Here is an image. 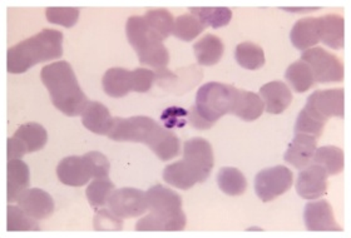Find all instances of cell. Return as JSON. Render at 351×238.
<instances>
[{
    "instance_id": "6da1fadb",
    "label": "cell",
    "mask_w": 351,
    "mask_h": 238,
    "mask_svg": "<svg viewBox=\"0 0 351 238\" xmlns=\"http://www.w3.org/2000/svg\"><path fill=\"white\" fill-rule=\"evenodd\" d=\"M40 78L56 108L68 117L81 116L89 101L82 91L72 65L64 60L45 65Z\"/></svg>"
},
{
    "instance_id": "7a4b0ae2",
    "label": "cell",
    "mask_w": 351,
    "mask_h": 238,
    "mask_svg": "<svg viewBox=\"0 0 351 238\" xmlns=\"http://www.w3.org/2000/svg\"><path fill=\"white\" fill-rule=\"evenodd\" d=\"M146 195L151 213L139 219L136 224L137 231H182L186 215L181 195L162 185L149 188Z\"/></svg>"
},
{
    "instance_id": "3957f363",
    "label": "cell",
    "mask_w": 351,
    "mask_h": 238,
    "mask_svg": "<svg viewBox=\"0 0 351 238\" xmlns=\"http://www.w3.org/2000/svg\"><path fill=\"white\" fill-rule=\"evenodd\" d=\"M63 56V34L58 30L44 29L8 51V72L22 74L34 65Z\"/></svg>"
},
{
    "instance_id": "277c9868",
    "label": "cell",
    "mask_w": 351,
    "mask_h": 238,
    "mask_svg": "<svg viewBox=\"0 0 351 238\" xmlns=\"http://www.w3.org/2000/svg\"><path fill=\"white\" fill-rule=\"evenodd\" d=\"M236 88L211 82L198 89L196 104L189 113V119L197 130H210L219 118L231 112Z\"/></svg>"
},
{
    "instance_id": "5b68a950",
    "label": "cell",
    "mask_w": 351,
    "mask_h": 238,
    "mask_svg": "<svg viewBox=\"0 0 351 238\" xmlns=\"http://www.w3.org/2000/svg\"><path fill=\"white\" fill-rule=\"evenodd\" d=\"M128 42L138 54L139 63L160 71L169 65V54L160 36L149 29L145 16H131L125 25Z\"/></svg>"
},
{
    "instance_id": "8992f818",
    "label": "cell",
    "mask_w": 351,
    "mask_h": 238,
    "mask_svg": "<svg viewBox=\"0 0 351 238\" xmlns=\"http://www.w3.org/2000/svg\"><path fill=\"white\" fill-rule=\"evenodd\" d=\"M160 128L161 126L149 117L114 118V124L108 133V137L116 142H133L148 145Z\"/></svg>"
},
{
    "instance_id": "52a82bcc",
    "label": "cell",
    "mask_w": 351,
    "mask_h": 238,
    "mask_svg": "<svg viewBox=\"0 0 351 238\" xmlns=\"http://www.w3.org/2000/svg\"><path fill=\"white\" fill-rule=\"evenodd\" d=\"M301 60L311 68L316 83H337L344 80V65L340 59L320 47L302 53Z\"/></svg>"
},
{
    "instance_id": "ba28073f",
    "label": "cell",
    "mask_w": 351,
    "mask_h": 238,
    "mask_svg": "<svg viewBox=\"0 0 351 238\" xmlns=\"http://www.w3.org/2000/svg\"><path fill=\"white\" fill-rule=\"evenodd\" d=\"M48 142V133L39 123H25L8 139V159L22 158L24 154L42 150Z\"/></svg>"
},
{
    "instance_id": "9c48e42d",
    "label": "cell",
    "mask_w": 351,
    "mask_h": 238,
    "mask_svg": "<svg viewBox=\"0 0 351 238\" xmlns=\"http://www.w3.org/2000/svg\"><path fill=\"white\" fill-rule=\"evenodd\" d=\"M293 174L287 167H271L257 174L255 191L263 202H270L293 186Z\"/></svg>"
},
{
    "instance_id": "30bf717a",
    "label": "cell",
    "mask_w": 351,
    "mask_h": 238,
    "mask_svg": "<svg viewBox=\"0 0 351 238\" xmlns=\"http://www.w3.org/2000/svg\"><path fill=\"white\" fill-rule=\"evenodd\" d=\"M110 209L121 218L142 216L148 211L145 192L136 188H121L114 191L108 201Z\"/></svg>"
},
{
    "instance_id": "8fae6325",
    "label": "cell",
    "mask_w": 351,
    "mask_h": 238,
    "mask_svg": "<svg viewBox=\"0 0 351 238\" xmlns=\"http://www.w3.org/2000/svg\"><path fill=\"white\" fill-rule=\"evenodd\" d=\"M305 107L316 115L329 119L330 117H344V89L316 91L307 98Z\"/></svg>"
},
{
    "instance_id": "7c38bea8",
    "label": "cell",
    "mask_w": 351,
    "mask_h": 238,
    "mask_svg": "<svg viewBox=\"0 0 351 238\" xmlns=\"http://www.w3.org/2000/svg\"><path fill=\"white\" fill-rule=\"evenodd\" d=\"M59 180L71 187H82L93 178V172L86 156H71L62 159L57 167Z\"/></svg>"
},
{
    "instance_id": "4fadbf2b",
    "label": "cell",
    "mask_w": 351,
    "mask_h": 238,
    "mask_svg": "<svg viewBox=\"0 0 351 238\" xmlns=\"http://www.w3.org/2000/svg\"><path fill=\"white\" fill-rule=\"evenodd\" d=\"M328 174L319 165L304 168L296 182V191L305 200H317L326 193Z\"/></svg>"
},
{
    "instance_id": "5bb4252c",
    "label": "cell",
    "mask_w": 351,
    "mask_h": 238,
    "mask_svg": "<svg viewBox=\"0 0 351 238\" xmlns=\"http://www.w3.org/2000/svg\"><path fill=\"white\" fill-rule=\"evenodd\" d=\"M304 219L308 231H343L334 218L331 206L326 201L307 203L304 212Z\"/></svg>"
},
{
    "instance_id": "9a60e30c",
    "label": "cell",
    "mask_w": 351,
    "mask_h": 238,
    "mask_svg": "<svg viewBox=\"0 0 351 238\" xmlns=\"http://www.w3.org/2000/svg\"><path fill=\"white\" fill-rule=\"evenodd\" d=\"M18 206L34 219H44L54 212V201L43 189L33 188L23 192L18 198Z\"/></svg>"
},
{
    "instance_id": "2e32d148",
    "label": "cell",
    "mask_w": 351,
    "mask_h": 238,
    "mask_svg": "<svg viewBox=\"0 0 351 238\" xmlns=\"http://www.w3.org/2000/svg\"><path fill=\"white\" fill-rule=\"evenodd\" d=\"M184 160L197 171L210 177L213 168V151L211 145L204 138H192L184 143Z\"/></svg>"
},
{
    "instance_id": "e0dca14e",
    "label": "cell",
    "mask_w": 351,
    "mask_h": 238,
    "mask_svg": "<svg viewBox=\"0 0 351 238\" xmlns=\"http://www.w3.org/2000/svg\"><path fill=\"white\" fill-rule=\"evenodd\" d=\"M163 180L173 187L186 191L193 187L196 183L205 182L207 178L195 167L191 166L189 162L183 159L165 168Z\"/></svg>"
},
{
    "instance_id": "ac0fdd59",
    "label": "cell",
    "mask_w": 351,
    "mask_h": 238,
    "mask_svg": "<svg viewBox=\"0 0 351 238\" xmlns=\"http://www.w3.org/2000/svg\"><path fill=\"white\" fill-rule=\"evenodd\" d=\"M316 148H317L316 137L307 136V134H295V138L289 145L284 159L295 168L304 169L313 162Z\"/></svg>"
},
{
    "instance_id": "d6986e66",
    "label": "cell",
    "mask_w": 351,
    "mask_h": 238,
    "mask_svg": "<svg viewBox=\"0 0 351 238\" xmlns=\"http://www.w3.org/2000/svg\"><path fill=\"white\" fill-rule=\"evenodd\" d=\"M82 123L87 130L99 136H108L114 118L110 116V110L99 102H88L87 107L82 113Z\"/></svg>"
},
{
    "instance_id": "ffe728a7",
    "label": "cell",
    "mask_w": 351,
    "mask_h": 238,
    "mask_svg": "<svg viewBox=\"0 0 351 238\" xmlns=\"http://www.w3.org/2000/svg\"><path fill=\"white\" fill-rule=\"evenodd\" d=\"M265 103L260 98V95L236 88L234 104L230 112L231 115L241 118L245 122H252L261 117Z\"/></svg>"
},
{
    "instance_id": "44dd1931",
    "label": "cell",
    "mask_w": 351,
    "mask_h": 238,
    "mask_svg": "<svg viewBox=\"0 0 351 238\" xmlns=\"http://www.w3.org/2000/svg\"><path fill=\"white\" fill-rule=\"evenodd\" d=\"M260 95L266 104V112L270 115H281L293 101L290 88L284 82H270L260 89Z\"/></svg>"
},
{
    "instance_id": "7402d4cb",
    "label": "cell",
    "mask_w": 351,
    "mask_h": 238,
    "mask_svg": "<svg viewBox=\"0 0 351 238\" xmlns=\"http://www.w3.org/2000/svg\"><path fill=\"white\" fill-rule=\"evenodd\" d=\"M320 18L300 19L290 33L291 43L296 49L307 51L320 42Z\"/></svg>"
},
{
    "instance_id": "603a6c76",
    "label": "cell",
    "mask_w": 351,
    "mask_h": 238,
    "mask_svg": "<svg viewBox=\"0 0 351 238\" xmlns=\"http://www.w3.org/2000/svg\"><path fill=\"white\" fill-rule=\"evenodd\" d=\"M7 177L8 202H14L29 187V167L21 159L9 160Z\"/></svg>"
},
{
    "instance_id": "cb8c5ba5",
    "label": "cell",
    "mask_w": 351,
    "mask_h": 238,
    "mask_svg": "<svg viewBox=\"0 0 351 238\" xmlns=\"http://www.w3.org/2000/svg\"><path fill=\"white\" fill-rule=\"evenodd\" d=\"M320 42L332 49H343L344 18L341 15H324L320 18Z\"/></svg>"
},
{
    "instance_id": "d4e9b609",
    "label": "cell",
    "mask_w": 351,
    "mask_h": 238,
    "mask_svg": "<svg viewBox=\"0 0 351 238\" xmlns=\"http://www.w3.org/2000/svg\"><path fill=\"white\" fill-rule=\"evenodd\" d=\"M103 89L112 98H122L132 92V72L123 68H112L103 75Z\"/></svg>"
},
{
    "instance_id": "484cf974",
    "label": "cell",
    "mask_w": 351,
    "mask_h": 238,
    "mask_svg": "<svg viewBox=\"0 0 351 238\" xmlns=\"http://www.w3.org/2000/svg\"><path fill=\"white\" fill-rule=\"evenodd\" d=\"M197 62L201 65L210 67L219 63L223 56V43L219 36L207 34L193 45Z\"/></svg>"
},
{
    "instance_id": "4316f807",
    "label": "cell",
    "mask_w": 351,
    "mask_h": 238,
    "mask_svg": "<svg viewBox=\"0 0 351 238\" xmlns=\"http://www.w3.org/2000/svg\"><path fill=\"white\" fill-rule=\"evenodd\" d=\"M315 165L322 166L328 176H335L344 169V152L335 145L316 148L313 157Z\"/></svg>"
},
{
    "instance_id": "83f0119b",
    "label": "cell",
    "mask_w": 351,
    "mask_h": 238,
    "mask_svg": "<svg viewBox=\"0 0 351 238\" xmlns=\"http://www.w3.org/2000/svg\"><path fill=\"white\" fill-rule=\"evenodd\" d=\"M148 147L161 160H169L180 153V139L173 132L161 127Z\"/></svg>"
},
{
    "instance_id": "f1b7e54d",
    "label": "cell",
    "mask_w": 351,
    "mask_h": 238,
    "mask_svg": "<svg viewBox=\"0 0 351 238\" xmlns=\"http://www.w3.org/2000/svg\"><path fill=\"white\" fill-rule=\"evenodd\" d=\"M285 78L296 93H305L315 84L311 68L302 60L295 62L287 68Z\"/></svg>"
},
{
    "instance_id": "f546056e",
    "label": "cell",
    "mask_w": 351,
    "mask_h": 238,
    "mask_svg": "<svg viewBox=\"0 0 351 238\" xmlns=\"http://www.w3.org/2000/svg\"><path fill=\"white\" fill-rule=\"evenodd\" d=\"M217 183L223 193L228 195H240L246 191L247 182L245 176L237 168L223 167L217 174Z\"/></svg>"
},
{
    "instance_id": "4dcf8cb0",
    "label": "cell",
    "mask_w": 351,
    "mask_h": 238,
    "mask_svg": "<svg viewBox=\"0 0 351 238\" xmlns=\"http://www.w3.org/2000/svg\"><path fill=\"white\" fill-rule=\"evenodd\" d=\"M234 58L242 68L249 71H257L265 65V53L263 49L257 44L246 43L239 44L234 51Z\"/></svg>"
},
{
    "instance_id": "1f68e13d",
    "label": "cell",
    "mask_w": 351,
    "mask_h": 238,
    "mask_svg": "<svg viewBox=\"0 0 351 238\" xmlns=\"http://www.w3.org/2000/svg\"><path fill=\"white\" fill-rule=\"evenodd\" d=\"M191 14L195 15L206 27L219 29L226 27L232 19V12L228 8H190Z\"/></svg>"
},
{
    "instance_id": "d6a6232c",
    "label": "cell",
    "mask_w": 351,
    "mask_h": 238,
    "mask_svg": "<svg viewBox=\"0 0 351 238\" xmlns=\"http://www.w3.org/2000/svg\"><path fill=\"white\" fill-rule=\"evenodd\" d=\"M328 119L316 115L311 109L304 107L295 123V134H307L320 137Z\"/></svg>"
},
{
    "instance_id": "836d02e7",
    "label": "cell",
    "mask_w": 351,
    "mask_h": 238,
    "mask_svg": "<svg viewBox=\"0 0 351 238\" xmlns=\"http://www.w3.org/2000/svg\"><path fill=\"white\" fill-rule=\"evenodd\" d=\"M113 192H114V185L108 177H106V178H95L88 186L86 195H87L89 204L93 209H98L108 204L110 197Z\"/></svg>"
},
{
    "instance_id": "e575fe53",
    "label": "cell",
    "mask_w": 351,
    "mask_h": 238,
    "mask_svg": "<svg viewBox=\"0 0 351 238\" xmlns=\"http://www.w3.org/2000/svg\"><path fill=\"white\" fill-rule=\"evenodd\" d=\"M205 29V25L195 15H180L175 21L172 34L183 42H191Z\"/></svg>"
},
{
    "instance_id": "d590c367",
    "label": "cell",
    "mask_w": 351,
    "mask_h": 238,
    "mask_svg": "<svg viewBox=\"0 0 351 238\" xmlns=\"http://www.w3.org/2000/svg\"><path fill=\"white\" fill-rule=\"evenodd\" d=\"M145 19H146L149 29L160 36L162 40L167 39L169 34L172 33L175 19L167 10H165V9L148 10L145 15Z\"/></svg>"
},
{
    "instance_id": "8d00e7d4",
    "label": "cell",
    "mask_w": 351,
    "mask_h": 238,
    "mask_svg": "<svg viewBox=\"0 0 351 238\" xmlns=\"http://www.w3.org/2000/svg\"><path fill=\"white\" fill-rule=\"evenodd\" d=\"M37 219L28 216L19 206L8 207L7 228L9 232L14 231H39Z\"/></svg>"
},
{
    "instance_id": "74e56055",
    "label": "cell",
    "mask_w": 351,
    "mask_h": 238,
    "mask_svg": "<svg viewBox=\"0 0 351 238\" xmlns=\"http://www.w3.org/2000/svg\"><path fill=\"white\" fill-rule=\"evenodd\" d=\"M47 19L51 24H58L66 28L74 27L78 18H80V9L78 8H48Z\"/></svg>"
},
{
    "instance_id": "f35d334b",
    "label": "cell",
    "mask_w": 351,
    "mask_h": 238,
    "mask_svg": "<svg viewBox=\"0 0 351 238\" xmlns=\"http://www.w3.org/2000/svg\"><path fill=\"white\" fill-rule=\"evenodd\" d=\"M123 222L110 209H98L95 217V231H121Z\"/></svg>"
},
{
    "instance_id": "ab89813d",
    "label": "cell",
    "mask_w": 351,
    "mask_h": 238,
    "mask_svg": "<svg viewBox=\"0 0 351 238\" xmlns=\"http://www.w3.org/2000/svg\"><path fill=\"white\" fill-rule=\"evenodd\" d=\"M154 80L156 74L149 69L139 68L132 71V92L146 93L154 86Z\"/></svg>"
},
{
    "instance_id": "60d3db41",
    "label": "cell",
    "mask_w": 351,
    "mask_h": 238,
    "mask_svg": "<svg viewBox=\"0 0 351 238\" xmlns=\"http://www.w3.org/2000/svg\"><path fill=\"white\" fill-rule=\"evenodd\" d=\"M90 169L93 172V178H106L110 174V160L101 152H89L84 154Z\"/></svg>"
},
{
    "instance_id": "b9f144b4",
    "label": "cell",
    "mask_w": 351,
    "mask_h": 238,
    "mask_svg": "<svg viewBox=\"0 0 351 238\" xmlns=\"http://www.w3.org/2000/svg\"><path fill=\"white\" fill-rule=\"evenodd\" d=\"M189 116V113L186 110H183L180 107H171V108L165 110V113L162 115V121L166 124L167 128H173V127H182L178 121L186 123V117Z\"/></svg>"
},
{
    "instance_id": "7bdbcfd3",
    "label": "cell",
    "mask_w": 351,
    "mask_h": 238,
    "mask_svg": "<svg viewBox=\"0 0 351 238\" xmlns=\"http://www.w3.org/2000/svg\"><path fill=\"white\" fill-rule=\"evenodd\" d=\"M319 8H298V9H295V8H285V10L287 12H298V13H307V12H314V10H317Z\"/></svg>"
}]
</instances>
